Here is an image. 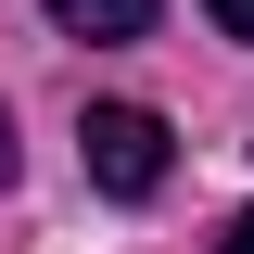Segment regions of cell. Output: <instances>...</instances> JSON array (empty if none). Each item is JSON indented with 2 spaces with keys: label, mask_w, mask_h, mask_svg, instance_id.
<instances>
[{
  "label": "cell",
  "mask_w": 254,
  "mask_h": 254,
  "mask_svg": "<svg viewBox=\"0 0 254 254\" xmlns=\"http://www.w3.org/2000/svg\"><path fill=\"white\" fill-rule=\"evenodd\" d=\"M64 38H153V0H51Z\"/></svg>",
  "instance_id": "7a4b0ae2"
},
{
  "label": "cell",
  "mask_w": 254,
  "mask_h": 254,
  "mask_svg": "<svg viewBox=\"0 0 254 254\" xmlns=\"http://www.w3.org/2000/svg\"><path fill=\"white\" fill-rule=\"evenodd\" d=\"M0 178H13V115H0Z\"/></svg>",
  "instance_id": "5b68a950"
},
{
  "label": "cell",
  "mask_w": 254,
  "mask_h": 254,
  "mask_svg": "<svg viewBox=\"0 0 254 254\" xmlns=\"http://www.w3.org/2000/svg\"><path fill=\"white\" fill-rule=\"evenodd\" d=\"M76 153H89V178L115 203H140V190H165V115L153 102H89L76 115Z\"/></svg>",
  "instance_id": "6da1fadb"
},
{
  "label": "cell",
  "mask_w": 254,
  "mask_h": 254,
  "mask_svg": "<svg viewBox=\"0 0 254 254\" xmlns=\"http://www.w3.org/2000/svg\"><path fill=\"white\" fill-rule=\"evenodd\" d=\"M203 13H216V26H229V38H254V0H203Z\"/></svg>",
  "instance_id": "3957f363"
},
{
  "label": "cell",
  "mask_w": 254,
  "mask_h": 254,
  "mask_svg": "<svg viewBox=\"0 0 254 254\" xmlns=\"http://www.w3.org/2000/svg\"><path fill=\"white\" fill-rule=\"evenodd\" d=\"M216 254H254V203H242V216H229V229H216Z\"/></svg>",
  "instance_id": "277c9868"
}]
</instances>
